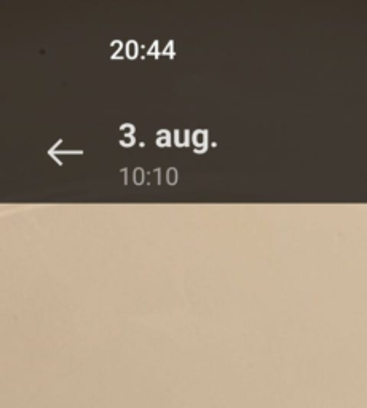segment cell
<instances>
[{"instance_id": "obj_1", "label": "cell", "mask_w": 367, "mask_h": 408, "mask_svg": "<svg viewBox=\"0 0 367 408\" xmlns=\"http://www.w3.org/2000/svg\"><path fill=\"white\" fill-rule=\"evenodd\" d=\"M134 48H138V43L136 42H128V57H134L136 56V51H134Z\"/></svg>"}, {"instance_id": "obj_2", "label": "cell", "mask_w": 367, "mask_h": 408, "mask_svg": "<svg viewBox=\"0 0 367 408\" xmlns=\"http://www.w3.org/2000/svg\"><path fill=\"white\" fill-rule=\"evenodd\" d=\"M142 174H144V172H142L141 168L134 171V182H136V183H142Z\"/></svg>"}, {"instance_id": "obj_3", "label": "cell", "mask_w": 367, "mask_h": 408, "mask_svg": "<svg viewBox=\"0 0 367 408\" xmlns=\"http://www.w3.org/2000/svg\"><path fill=\"white\" fill-rule=\"evenodd\" d=\"M174 172H176L174 169H169V176H168V182H169V183H174V182H176V179H174Z\"/></svg>"}]
</instances>
